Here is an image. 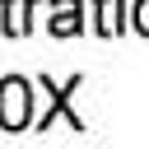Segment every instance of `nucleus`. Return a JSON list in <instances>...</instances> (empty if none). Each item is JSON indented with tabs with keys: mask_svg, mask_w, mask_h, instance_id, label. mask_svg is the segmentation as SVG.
I'll use <instances>...</instances> for the list:
<instances>
[{
	"mask_svg": "<svg viewBox=\"0 0 149 149\" xmlns=\"http://www.w3.org/2000/svg\"><path fill=\"white\" fill-rule=\"evenodd\" d=\"M33 126V84L23 74H5L0 79V130L19 135Z\"/></svg>",
	"mask_w": 149,
	"mask_h": 149,
	"instance_id": "1",
	"label": "nucleus"
},
{
	"mask_svg": "<svg viewBox=\"0 0 149 149\" xmlns=\"http://www.w3.org/2000/svg\"><path fill=\"white\" fill-rule=\"evenodd\" d=\"M37 84H42V93H47V112H42L33 126H37V130H51V121H56V116H65V126H70V130H84V116L70 107V98H74V88H79L84 79H79V74H70L65 84H51V79L42 74Z\"/></svg>",
	"mask_w": 149,
	"mask_h": 149,
	"instance_id": "2",
	"label": "nucleus"
},
{
	"mask_svg": "<svg viewBox=\"0 0 149 149\" xmlns=\"http://www.w3.org/2000/svg\"><path fill=\"white\" fill-rule=\"evenodd\" d=\"M47 28H51V37H74V33H84V0H51Z\"/></svg>",
	"mask_w": 149,
	"mask_h": 149,
	"instance_id": "3",
	"label": "nucleus"
},
{
	"mask_svg": "<svg viewBox=\"0 0 149 149\" xmlns=\"http://www.w3.org/2000/svg\"><path fill=\"white\" fill-rule=\"evenodd\" d=\"M33 9H37V0H0V33H9V37H23L33 23Z\"/></svg>",
	"mask_w": 149,
	"mask_h": 149,
	"instance_id": "4",
	"label": "nucleus"
},
{
	"mask_svg": "<svg viewBox=\"0 0 149 149\" xmlns=\"http://www.w3.org/2000/svg\"><path fill=\"white\" fill-rule=\"evenodd\" d=\"M93 14H98V37H116L121 33V0H93Z\"/></svg>",
	"mask_w": 149,
	"mask_h": 149,
	"instance_id": "5",
	"label": "nucleus"
},
{
	"mask_svg": "<svg viewBox=\"0 0 149 149\" xmlns=\"http://www.w3.org/2000/svg\"><path fill=\"white\" fill-rule=\"evenodd\" d=\"M130 19H135V33H140V37H149V0H135Z\"/></svg>",
	"mask_w": 149,
	"mask_h": 149,
	"instance_id": "6",
	"label": "nucleus"
}]
</instances>
